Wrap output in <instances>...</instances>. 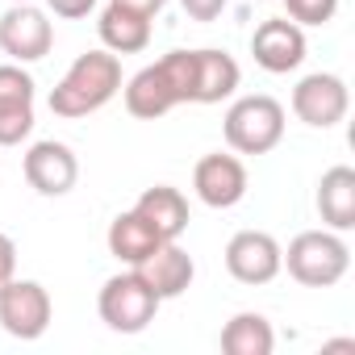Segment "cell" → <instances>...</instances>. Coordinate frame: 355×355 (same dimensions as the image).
I'll return each instance as SVG.
<instances>
[{
    "mask_svg": "<svg viewBox=\"0 0 355 355\" xmlns=\"http://www.w3.org/2000/svg\"><path fill=\"white\" fill-rule=\"evenodd\" d=\"M34 130V76L21 63H0V146H17Z\"/></svg>",
    "mask_w": 355,
    "mask_h": 355,
    "instance_id": "obj_10",
    "label": "cell"
},
{
    "mask_svg": "<svg viewBox=\"0 0 355 355\" xmlns=\"http://www.w3.org/2000/svg\"><path fill=\"white\" fill-rule=\"evenodd\" d=\"M17 276V243L9 234H0V288Z\"/></svg>",
    "mask_w": 355,
    "mask_h": 355,
    "instance_id": "obj_23",
    "label": "cell"
},
{
    "mask_svg": "<svg viewBox=\"0 0 355 355\" xmlns=\"http://www.w3.org/2000/svg\"><path fill=\"white\" fill-rule=\"evenodd\" d=\"M193 189H197V197L209 209H234L247 197V167H243L239 155L214 150V155L197 159V167H193Z\"/></svg>",
    "mask_w": 355,
    "mask_h": 355,
    "instance_id": "obj_12",
    "label": "cell"
},
{
    "mask_svg": "<svg viewBox=\"0 0 355 355\" xmlns=\"http://www.w3.org/2000/svg\"><path fill=\"white\" fill-rule=\"evenodd\" d=\"M26 180L42 197H67L80 180V159L67 142L42 138L26 150Z\"/></svg>",
    "mask_w": 355,
    "mask_h": 355,
    "instance_id": "obj_8",
    "label": "cell"
},
{
    "mask_svg": "<svg viewBox=\"0 0 355 355\" xmlns=\"http://www.w3.org/2000/svg\"><path fill=\"white\" fill-rule=\"evenodd\" d=\"M159 297L150 293V284L138 276V272H121V276H109L101 297H96V309H101V322L117 334H142L155 313H159Z\"/></svg>",
    "mask_w": 355,
    "mask_h": 355,
    "instance_id": "obj_5",
    "label": "cell"
},
{
    "mask_svg": "<svg viewBox=\"0 0 355 355\" xmlns=\"http://www.w3.org/2000/svg\"><path fill=\"white\" fill-rule=\"evenodd\" d=\"M280 268L305 288H330L351 268V247L338 239V230H301L288 251L280 255Z\"/></svg>",
    "mask_w": 355,
    "mask_h": 355,
    "instance_id": "obj_3",
    "label": "cell"
},
{
    "mask_svg": "<svg viewBox=\"0 0 355 355\" xmlns=\"http://www.w3.org/2000/svg\"><path fill=\"white\" fill-rule=\"evenodd\" d=\"M51 293L38 284V280H9L5 288H0V326H5V334L21 338V343H34L46 334L51 326Z\"/></svg>",
    "mask_w": 355,
    "mask_h": 355,
    "instance_id": "obj_6",
    "label": "cell"
},
{
    "mask_svg": "<svg viewBox=\"0 0 355 355\" xmlns=\"http://www.w3.org/2000/svg\"><path fill=\"white\" fill-rule=\"evenodd\" d=\"M251 55H255V63L263 71L288 76L305 59V30L297 21H288V17H272L251 34Z\"/></svg>",
    "mask_w": 355,
    "mask_h": 355,
    "instance_id": "obj_13",
    "label": "cell"
},
{
    "mask_svg": "<svg viewBox=\"0 0 355 355\" xmlns=\"http://www.w3.org/2000/svg\"><path fill=\"white\" fill-rule=\"evenodd\" d=\"M117 5H125V9H134V13H142V17H155L167 0H117Z\"/></svg>",
    "mask_w": 355,
    "mask_h": 355,
    "instance_id": "obj_25",
    "label": "cell"
},
{
    "mask_svg": "<svg viewBox=\"0 0 355 355\" xmlns=\"http://www.w3.org/2000/svg\"><path fill=\"white\" fill-rule=\"evenodd\" d=\"M46 5H51V13H55V17L76 21V17H88V13L96 9V0H46Z\"/></svg>",
    "mask_w": 355,
    "mask_h": 355,
    "instance_id": "obj_24",
    "label": "cell"
},
{
    "mask_svg": "<svg viewBox=\"0 0 355 355\" xmlns=\"http://www.w3.org/2000/svg\"><path fill=\"white\" fill-rule=\"evenodd\" d=\"M117 92H121V59L113 51H88L51 88V113L76 121V117L105 109Z\"/></svg>",
    "mask_w": 355,
    "mask_h": 355,
    "instance_id": "obj_2",
    "label": "cell"
},
{
    "mask_svg": "<svg viewBox=\"0 0 355 355\" xmlns=\"http://www.w3.org/2000/svg\"><path fill=\"white\" fill-rule=\"evenodd\" d=\"M175 105H197V51H171L125 84V109L142 121H155Z\"/></svg>",
    "mask_w": 355,
    "mask_h": 355,
    "instance_id": "obj_1",
    "label": "cell"
},
{
    "mask_svg": "<svg viewBox=\"0 0 355 355\" xmlns=\"http://www.w3.org/2000/svg\"><path fill=\"white\" fill-rule=\"evenodd\" d=\"M13 5H21V0H13Z\"/></svg>",
    "mask_w": 355,
    "mask_h": 355,
    "instance_id": "obj_26",
    "label": "cell"
},
{
    "mask_svg": "<svg viewBox=\"0 0 355 355\" xmlns=\"http://www.w3.org/2000/svg\"><path fill=\"white\" fill-rule=\"evenodd\" d=\"M96 30H101L105 51H113V55H138V51H146V42H150V17H142V13L117 5V0H109V5H105Z\"/></svg>",
    "mask_w": 355,
    "mask_h": 355,
    "instance_id": "obj_17",
    "label": "cell"
},
{
    "mask_svg": "<svg viewBox=\"0 0 355 355\" xmlns=\"http://www.w3.org/2000/svg\"><path fill=\"white\" fill-rule=\"evenodd\" d=\"M347 105H351V92L338 76L330 71H313L305 76L297 88H293V113L313 125V130H330L347 117Z\"/></svg>",
    "mask_w": 355,
    "mask_h": 355,
    "instance_id": "obj_9",
    "label": "cell"
},
{
    "mask_svg": "<svg viewBox=\"0 0 355 355\" xmlns=\"http://www.w3.org/2000/svg\"><path fill=\"white\" fill-rule=\"evenodd\" d=\"M134 214H138L163 243H175V239L189 230V201H184L180 189H171V184L146 189V193L134 201Z\"/></svg>",
    "mask_w": 355,
    "mask_h": 355,
    "instance_id": "obj_15",
    "label": "cell"
},
{
    "mask_svg": "<svg viewBox=\"0 0 355 355\" xmlns=\"http://www.w3.org/2000/svg\"><path fill=\"white\" fill-rule=\"evenodd\" d=\"M276 334L263 313H234L222 326V351L226 355H272Z\"/></svg>",
    "mask_w": 355,
    "mask_h": 355,
    "instance_id": "obj_20",
    "label": "cell"
},
{
    "mask_svg": "<svg viewBox=\"0 0 355 355\" xmlns=\"http://www.w3.org/2000/svg\"><path fill=\"white\" fill-rule=\"evenodd\" d=\"M105 243H109V255L121 259V263H130V268H138L146 255H155V251L163 247V239H159L134 209H130V214H117V218L109 222Z\"/></svg>",
    "mask_w": 355,
    "mask_h": 355,
    "instance_id": "obj_19",
    "label": "cell"
},
{
    "mask_svg": "<svg viewBox=\"0 0 355 355\" xmlns=\"http://www.w3.org/2000/svg\"><path fill=\"white\" fill-rule=\"evenodd\" d=\"M180 9H184L193 21H218L222 9H226V0H180Z\"/></svg>",
    "mask_w": 355,
    "mask_h": 355,
    "instance_id": "obj_22",
    "label": "cell"
},
{
    "mask_svg": "<svg viewBox=\"0 0 355 355\" xmlns=\"http://www.w3.org/2000/svg\"><path fill=\"white\" fill-rule=\"evenodd\" d=\"M239 80H243V71H239L234 55L214 51V46L197 51V105H222L226 96L239 92Z\"/></svg>",
    "mask_w": 355,
    "mask_h": 355,
    "instance_id": "obj_18",
    "label": "cell"
},
{
    "mask_svg": "<svg viewBox=\"0 0 355 355\" xmlns=\"http://www.w3.org/2000/svg\"><path fill=\"white\" fill-rule=\"evenodd\" d=\"M134 272L150 284V293H155L159 301H171V297L189 293V284H193V276H197V263H193L189 251H180L175 243H163V247H159L155 255H146Z\"/></svg>",
    "mask_w": 355,
    "mask_h": 355,
    "instance_id": "obj_14",
    "label": "cell"
},
{
    "mask_svg": "<svg viewBox=\"0 0 355 355\" xmlns=\"http://www.w3.org/2000/svg\"><path fill=\"white\" fill-rule=\"evenodd\" d=\"M284 138V105L276 96H239L226 113V142L239 155H268Z\"/></svg>",
    "mask_w": 355,
    "mask_h": 355,
    "instance_id": "obj_4",
    "label": "cell"
},
{
    "mask_svg": "<svg viewBox=\"0 0 355 355\" xmlns=\"http://www.w3.org/2000/svg\"><path fill=\"white\" fill-rule=\"evenodd\" d=\"M284 9L297 26H326L338 13V0H284Z\"/></svg>",
    "mask_w": 355,
    "mask_h": 355,
    "instance_id": "obj_21",
    "label": "cell"
},
{
    "mask_svg": "<svg viewBox=\"0 0 355 355\" xmlns=\"http://www.w3.org/2000/svg\"><path fill=\"white\" fill-rule=\"evenodd\" d=\"M318 214L330 230H351L355 226V167L334 163L318 180Z\"/></svg>",
    "mask_w": 355,
    "mask_h": 355,
    "instance_id": "obj_16",
    "label": "cell"
},
{
    "mask_svg": "<svg viewBox=\"0 0 355 355\" xmlns=\"http://www.w3.org/2000/svg\"><path fill=\"white\" fill-rule=\"evenodd\" d=\"M51 42H55V30L46 21L42 9H34L30 0L13 5L5 17H0V51H5L13 63H38L51 55Z\"/></svg>",
    "mask_w": 355,
    "mask_h": 355,
    "instance_id": "obj_7",
    "label": "cell"
},
{
    "mask_svg": "<svg viewBox=\"0 0 355 355\" xmlns=\"http://www.w3.org/2000/svg\"><path fill=\"white\" fill-rule=\"evenodd\" d=\"M280 243L268 230H239L226 243V272L239 284H268L280 276Z\"/></svg>",
    "mask_w": 355,
    "mask_h": 355,
    "instance_id": "obj_11",
    "label": "cell"
}]
</instances>
